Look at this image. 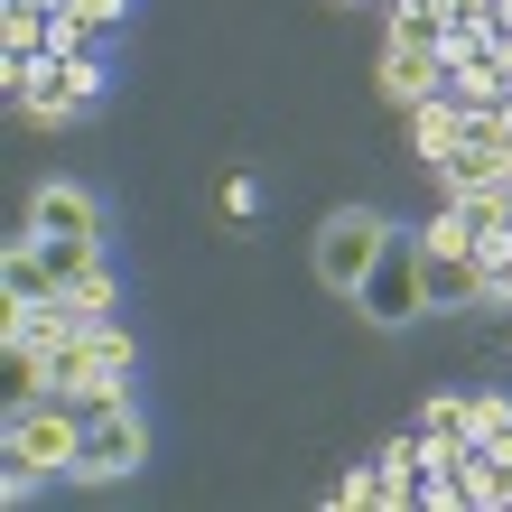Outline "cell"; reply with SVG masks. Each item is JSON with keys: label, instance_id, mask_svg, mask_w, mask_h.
Masks as SVG:
<instances>
[{"label": "cell", "instance_id": "6da1fadb", "mask_svg": "<svg viewBox=\"0 0 512 512\" xmlns=\"http://www.w3.org/2000/svg\"><path fill=\"white\" fill-rule=\"evenodd\" d=\"M66 289H84V298H122L112 289V261H103V233H10V252H0V298L10 308H38V298H66Z\"/></svg>", "mask_w": 512, "mask_h": 512}, {"label": "cell", "instance_id": "7a4b0ae2", "mask_svg": "<svg viewBox=\"0 0 512 512\" xmlns=\"http://www.w3.org/2000/svg\"><path fill=\"white\" fill-rule=\"evenodd\" d=\"M0 457H28L38 475H75L84 457V410L66 391H19L10 401V429H0Z\"/></svg>", "mask_w": 512, "mask_h": 512}, {"label": "cell", "instance_id": "3957f363", "mask_svg": "<svg viewBox=\"0 0 512 512\" xmlns=\"http://www.w3.org/2000/svg\"><path fill=\"white\" fill-rule=\"evenodd\" d=\"M391 243H401V224H391V215H373V205H336V215L317 224V280L336 289V298H354Z\"/></svg>", "mask_w": 512, "mask_h": 512}, {"label": "cell", "instance_id": "277c9868", "mask_svg": "<svg viewBox=\"0 0 512 512\" xmlns=\"http://www.w3.org/2000/svg\"><path fill=\"white\" fill-rule=\"evenodd\" d=\"M354 308H364L382 336H401L410 317H429V289H419V233H401V243L373 261V280L354 289Z\"/></svg>", "mask_w": 512, "mask_h": 512}, {"label": "cell", "instance_id": "5b68a950", "mask_svg": "<svg viewBox=\"0 0 512 512\" xmlns=\"http://www.w3.org/2000/svg\"><path fill=\"white\" fill-rule=\"evenodd\" d=\"M140 457H149V429H140V410H103V419H84V457H75V475L66 485H122V475H140Z\"/></svg>", "mask_w": 512, "mask_h": 512}, {"label": "cell", "instance_id": "8992f818", "mask_svg": "<svg viewBox=\"0 0 512 512\" xmlns=\"http://www.w3.org/2000/svg\"><path fill=\"white\" fill-rule=\"evenodd\" d=\"M419 289H429V308H494L485 252H429L419 243Z\"/></svg>", "mask_w": 512, "mask_h": 512}, {"label": "cell", "instance_id": "52a82bcc", "mask_svg": "<svg viewBox=\"0 0 512 512\" xmlns=\"http://www.w3.org/2000/svg\"><path fill=\"white\" fill-rule=\"evenodd\" d=\"M429 503V457H419V429L373 447V512H419Z\"/></svg>", "mask_w": 512, "mask_h": 512}, {"label": "cell", "instance_id": "ba28073f", "mask_svg": "<svg viewBox=\"0 0 512 512\" xmlns=\"http://www.w3.org/2000/svg\"><path fill=\"white\" fill-rule=\"evenodd\" d=\"M438 84H447V56H438L429 38H382V94L401 103V112H410V103H429Z\"/></svg>", "mask_w": 512, "mask_h": 512}, {"label": "cell", "instance_id": "9c48e42d", "mask_svg": "<svg viewBox=\"0 0 512 512\" xmlns=\"http://www.w3.org/2000/svg\"><path fill=\"white\" fill-rule=\"evenodd\" d=\"M28 233H103V196L75 187V177H47L28 196Z\"/></svg>", "mask_w": 512, "mask_h": 512}, {"label": "cell", "instance_id": "30bf717a", "mask_svg": "<svg viewBox=\"0 0 512 512\" xmlns=\"http://www.w3.org/2000/svg\"><path fill=\"white\" fill-rule=\"evenodd\" d=\"M457 140H466V103L447 94V84H438L429 103H410V159H419V168H438Z\"/></svg>", "mask_w": 512, "mask_h": 512}, {"label": "cell", "instance_id": "8fae6325", "mask_svg": "<svg viewBox=\"0 0 512 512\" xmlns=\"http://www.w3.org/2000/svg\"><path fill=\"white\" fill-rule=\"evenodd\" d=\"M457 503H475V512H503L512 494H503V466H494V447H475V457L457 466Z\"/></svg>", "mask_w": 512, "mask_h": 512}, {"label": "cell", "instance_id": "7c38bea8", "mask_svg": "<svg viewBox=\"0 0 512 512\" xmlns=\"http://www.w3.org/2000/svg\"><path fill=\"white\" fill-rule=\"evenodd\" d=\"M103 38V28L94 19H84L75 10V0H47V56H84V47H94Z\"/></svg>", "mask_w": 512, "mask_h": 512}, {"label": "cell", "instance_id": "4fadbf2b", "mask_svg": "<svg viewBox=\"0 0 512 512\" xmlns=\"http://www.w3.org/2000/svg\"><path fill=\"white\" fill-rule=\"evenodd\" d=\"M66 401H75L84 419H103V410H131V373H122V364H112V373H84V382L66 391Z\"/></svg>", "mask_w": 512, "mask_h": 512}, {"label": "cell", "instance_id": "5bb4252c", "mask_svg": "<svg viewBox=\"0 0 512 512\" xmlns=\"http://www.w3.org/2000/svg\"><path fill=\"white\" fill-rule=\"evenodd\" d=\"M466 438H475V447L512 438V391H466Z\"/></svg>", "mask_w": 512, "mask_h": 512}, {"label": "cell", "instance_id": "9a60e30c", "mask_svg": "<svg viewBox=\"0 0 512 512\" xmlns=\"http://www.w3.org/2000/svg\"><path fill=\"white\" fill-rule=\"evenodd\" d=\"M56 75H66V94H75L84 112L112 94V75H103V56H94V47H84V56H56Z\"/></svg>", "mask_w": 512, "mask_h": 512}, {"label": "cell", "instance_id": "2e32d148", "mask_svg": "<svg viewBox=\"0 0 512 512\" xmlns=\"http://www.w3.org/2000/svg\"><path fill=\"white\" fill-rule=\"evenodd\" d=\"M47 485V475L38 466H28V457H0V503H28V494H38Z\"/></svg>", "mask_w": 512, "mask_h": 512}, {"label": "cell", "instance_id": "e0dca14e", "mask_svg": "<svg viewBox=\"0 0 512 512\" xmlns=\"http://www.w3.org/2000/svg\"><path fill=\"white\" fill-rule=\"evenodd\" d=\"M336 503H345V512H364V503H373V457H364V466H354L345 485H336Z\"/></svg>", "mask_w": 512, "mask_h": 512}, {"label": "cell", "instance_id": "ac0fdd59", "mask_svg": "<svg viewBox=\"0 0 512 512\" xmlns=\"http://www.w3.org/2000/svg\"><path fill=\"white\" fill-rule=\"evenodd\" d=\"M75 10L94 19V28H122V19H131V0H75Z\"/></svg>", "mask_w": 512, "mask_h": 512}, {"label": "cell", "instance_id": "d6986e66", "mask_svg": "<svg viewBox=\"0 0 512 512\" xmlns=\"http://www.w3.org/2000/svg\"><path fill=\"white\" fill-rule=\"evenodd\" d=\"M494 466H503V494H512V438H494Z\"/></svg>", "mask_w": 512, "mask_h": 512}, {"label": "cell", "instance_id": "ffe728a7", "mask_svg": "<svg viewBox=\"0 0 512 512\" xmlns=\"http://www.w3.org/2000/svg\"><path fill=\"white\" fill-rule=\"evenodd\" d=\"M494 308H512V270H503V280H494Z\"/></svg>", "mask_w": 512, "mask_h": 512}, {"label": "cell", "instance_id": "44dd1931", "mask_svg": "<svg viewBox=\"0 0 512 512\" xmlns=\"http://www.w3.org/2000/svg\"><path fill=\"white\" fill-rule=\"evenodd\" d=\"M382 10H410V0H382Z\"/></svg>", "mask_w": 512, "mask_h": 512}, {"label": "cell", "instance_id": "7402d4cb", "mask_svg": "<svg viewBox=\"0 0 512 512\" xmlns=\"http://www.w3.org/2000/svg\"><path fill=\"white\" fill-rule=\"evenodd\" d=\"M38 10H47V0H38Z\"/></svg>", "mask_w": 512, "mask_h": 512}]
</instances>
